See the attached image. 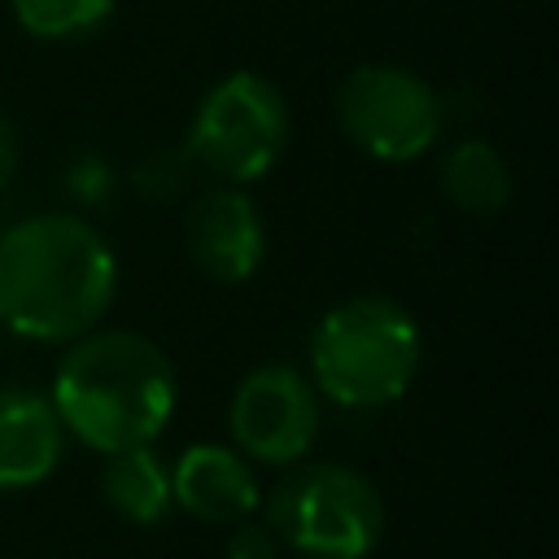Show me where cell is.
Returning a JSON list of instances; mask_svg holds the SVG:
<instances>
[{
    "mask_svg": "<svg viewBox=\"0 0 559 559\" xmlns=\"http://www.w3.org/2000/svg\"><path fill=\"white\" fill-rule=\"evenodd\" d=\"M175 397L179 380L157 341L127 328H92L70 341L48 402L70 437L87 450L114 454L148 445L170 424Z\"/></svg>",
    "mask_w": 559,
    "mask_h": 559,
    "instance_id": "cell-2",
    "label": "cell"
},
{
    "mask_svg": "<svg viewBox=\"0 0 559 559\" xmlns=\"http://www.w3.org/2000/svg\"><path fill=\"white\" fill-rule=\"evenodd\" d=\"M17 26L31 39H83L114 17V0H9Z\"/></svg>",
    "mask_w": 559,
    "mask_h": 559,
    "instance_id": "cell-13",
    "label": "cell"
},
{
    "mask_svg": "<svg viewBox=\"0 0 559 559\" xmlns=\"http://www.w3.org/2000/svg\"><path fill=\"white\" fill-rule=\"evenodd\" d=\"M66 428L48 397L35 389H0V493L48 480L61 463Z\"/></svg>",
    "mask_w": 559,
    "mask_h": 559,
    "instance_id": "cell-10",
    "label": "cell"
},
{
    "mask_svg": "<svg viewBox=\"0 0 559 559\" xmlns=\"http://www.w3.org/2000/svg\"><path fill=\"white\" fill-rule=\"evenodd\" d=\"M170 498L201 524H236L258 511L262 489L249 459L236 445H188L170 467Z\"/></svg>",
    "mask_w": 559,
    "mask_h": 559,
    "instance_id": "cell-9",
    "label": "cell"
},
{
    "mask_svg": "<svg viewBox=\"0 0 559 559\" xmlns=\"http://www.w3.org/2000/svg\"><path fill=\"white\" fill-rule=\"evenodd\" d=\"M231 441L245 459L258 463H297L319 432V389L297 367H253L227 406Z\"/></svg>",
    "mask_w": 559,
    "mask_h": 559,
    "instance_id": "cell-7",
    "label": "cell"
},
{
    "mask_svg": "<svg viewBox=\"0 0 559 559\" xmlns=\"http://www.w3.org/2000/svg\"><path fill=\"white\" fill-rule=\"evenodd\" d=\"M17 157H22V148H17V131H13V122L0 114V192L13 183V175H17Z\"/></svg>",
    "mask_w": 559,
    "mask_h": 559,
    "instance_id": "cell-15",
    "label": "cell"
},
{
    "mask_svg": "<svg viewBox=\"0 0 559 559\" xmlns=\"http://www.w3.org/2000/svg\"><path fill=\"white\" fill-rule=\"evenodd\" d=\"M441 192L450 205H459L463 214H498L507 201H511V166L507 157L489 144V140H459L445 148L441 157Z\"/></svg>",
    "mask_w": 559,
    "mask_h": 559,
    "instance_id": "cell-12",
    "label": "cell"
},
{
    "mask_svg": "<svg viewBox=\"0 0 559 559\" xmlns=\"http://www.w3.org/2000/svg\"><path fill=\"white\" fill-rule=\"evenodd\" d=\"M288 144V100L258 70L223 74L197 105L188 127V153L223 183H249L266 175Z\"/></svg>",
    "mask_w": 559,
    "mask_h": 559,
    "instance_id": "cell-5",
    "label": "cell"
},
{
    "mask_svg": "<svg viewBox=\"0 0 559 559\" xmlns=\"http://www.w3.org/2000/svg\"><path fill=\"white\" fill-rule=\"evenodd\" d=\"M183 249L192 266L218 284L249 280L266 258V223L236 183L201 192L183 218Z\"/></svg>",
    "mask_w": 559,
    "mask_h": 559,
    "instance_id": "cell-8",
    "label": "cell"
},
{
    "mask_svg": "<svg viewBox=\"0 0 559 559\" xmlns=\"http://www.w3.org/2000/svg\"><path fill=\"white\" fill-rule=\"evenodd\" d=\"M280 555V533L266 520H236L227 533V559H275Z\"/></svg>",
    "mask_w": 559,
    "mask_h": 559,
    "instance_id": "cell-14",
    "label": "cell"
},
{
    "mask_svg": "<svg viewBox=\"0 0 559 559\" xmlns=\"http://www.w3.org/2000/svg\"><path fill=\"white\" fill-rule=\"evenodd\" d=\"M419 323L393 297H349L310 332V384L349 411L397 402L419 371Z\"/></svg>",
    "mask_w": 559,
    "mask_h": 559,
    "instance_id": "cell-3",
    "label": "cell"
},
{
    "mask_svg": "<svg viewBox=\"0 0 559 559\" xmlns=\"http://www.w3.org/2000/svg\"><path fill=\"white\" fill-rule=\"evenodd\" d=\"M336 127L376 162H415L441 135V100L428 79L367 61L336 83Z\"/></svg>",
    "mask_w": 559,
    "mask_h": 559,
    "instance_id": "cell-6",
    "label": "cell"
},
{
    "mask_svg": "<svg viewBox=\"0 0 559 559\" xmlns=\"http://www.w3.org/2000/svg\"><path fill=\"white\" fill-rule=\"evenodd\" d=\"M114 288L118 258L87 218L48 210L0 231V328L74 341L105 319Z\"/></svg>",
    "mask_w": 559,
    "mask_h": 559,
    "instance_id": "cell-1",
    "label": "cell"
},
{
    "mask_svg": "<svg viewBox=\"0 0 559 559\" xmlns=\"http://www.w3.org/2000/svg\"><path fill=\"white\" fill-rule=\"evenodd\" d=\"M100 493L114 507V515H122L127 524H157L170 515L175 498H170V463L148 445H127L114 450L100 476Z\"/></svg>",
    "mask_w": 559,
    "mask_h": 559,
    "instance_id": "cell-11",
    "label": "cell"
},
{
    "mask_svg": "<svg viewBox=\"0 0 559 559\" xmlns=\"http://www.w3.org/2000/svg\"><path fill=\"white\" fill-rule=\"evenodd\" d=\"M266 524L306 559H367L384 537V498L362 472L314 463L271 493Z\"/></svg>",
    "mask_w": 559,
    "mask_h": 559,
    "instance_id": "cell-4",
    "label": "cell"
}]
</instances>
